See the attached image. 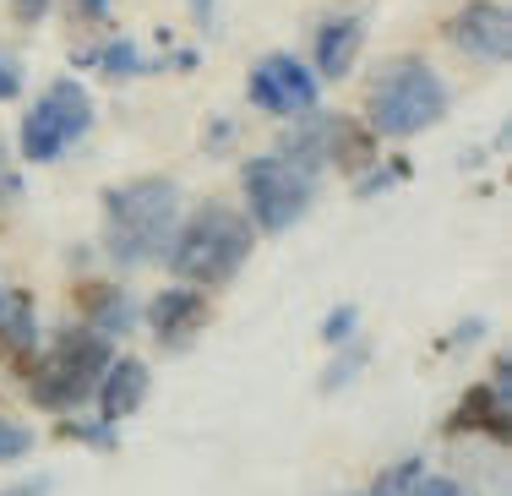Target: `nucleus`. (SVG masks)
Masks as SVG:
<instances>
[{"label": "nucleus", "instance_id": "f257e3e1", "mask_svg": "<svg viewBox=\"0 0 512 496\" xmlns=\"http://www.w3.org/2000/svg\"><path fill=\"white\" fill-rule=\"evenodd\" d=\"M180 229V186L175 180H126V186L104 191V251L120 268H142L169 251Z\"/></svg>", "mask_w": 512, "mask_h": 496}, {"label": "nucleus", "instance_id": "f03ea898", "mask_svg": "<svg viewBox=\"0 0 512 496\" xmlns=\"http://www.w3.org/2000/svg\"><path fill=\"white\" fill-rule=\"evenodd\" d=\"M251 257V224L240 219L229 202H202L197 213H191L186 224L175 229V240H169L164 262L175 278H186V284H229L240 268H246Z\"/></svg>", "mask_w": 512, "mask_h": 496}, {"label": "nucleus", "instance_id": "7ed1b4c3", "mask_svg": "<svg viewBox=\"0 0 512 496\" xmlns=\"http://www.w3.org/2000/svg\"><path fill=\"white\" fill-rule=\"evenodd\" d=\"M109 360H115L109 333L66 328V333H55V344L39 360L22 355V387H28V398L39 409H77L93 398V387H99Z\"/></svg>", "mask_w": 512, "mask_h": 496}, {"label": "nucleus", "instance_id": "20e7f679", "mask_svg": "<svg viewBox=\"0 0 512 496\" xmlns=\"http://www.w3.org/2000/svg\"><path fill=\"white\" fill-rule=\"evenodd\" d=\"M447 115V88L425 60L398 55L376 71L371 82V131L382 137H414V131H431Z\"/></svg>", "mask_w": 512, "mask_h": 496}, {"label": "nucleus", "instance_id": "39448f33", "mask_svg": "<svg viewBox=\"0 0 512 496\" xmlns=\"http://www.w3.org/2000/svg\"><path fill=\"white\" fill-rule=\"evenodd\" d=\"M246 208L256 229H267V235H284V229H295L300 219L311 213L316 202V175L289 159H278V153H262V159L246 164Z\"/></svg>", "mask_w": 512, "mask_h": 496}, {"label": "nucleus", "instance_id": "423d86ee", "mask_svg": "<svg viewBox=\"0 0 512 496\" xmlns=\"http://www.w3.org/2000/svg\"><path fill=\"white\" fill-rule=\"evenodd\" d=\"M93 126V99L82 82H55L50 93H44L39 104L28 110V120H22V159L28 164H50L66 142H77L82 131Z\"/></svg>", "mask_w": 512, "mask_h": 496}, {"label": "nucleus", "instance_id": "0eeeda50", "mask_svg": "<svg viewBox=\"0 0 512 496\" xmlns=\"http://www.w3.org/2000/svg\"><path fill=\"white\" fill-rule=\"evenodd\" d=\"M246 99L256 104V110H267V115L300 120V115L316 110V77L300 66V60H289V55H267L262 66L251 71Z\"/></svg>", "mask_w": 512, "mask_h": 496}, {"label": "nucleus", "instance_id": "6e6552de", "mask_svg": "<svg viewBox=\"0 0 512 496\" xmlns=\"http://www.w3.org/2000/svg\"><path fill=\"white\" fill-rule=\"evenodd\" d=\"M447 39H453L463 55L496 66V60H507V50H512V22L496 0H474V6H463L458 17L447 22Z\"/></svg>", "mask_w": 512, "mask_h": 496}, {"label": "nucleus", "instance_id": "1a4fd4ad", "mask_svg": "<svg viewBox=\"0 0 512 496\" xmlns=\"http://www.w3.org/2000/svg\"><path fill=\"white\" fill-rule=\"evenodd\" d=\"M507 398H512V366L502 360V366H496V382H480V387L463 393V404H458V415H453L447 431H491L496 442H507L512 437Z\"/></svg>", "mask_w": 512, "mask_h": 496}, {"label": "nucleus", "instance_id": "9d476101", "mask_svg": "<svg viewBox=\"0 0 512 496\" xmlns=\"http://www.w3.org/2000/svg\"><path fill=\"white\" fill-rule=\"evenodd\" d=\"M148 322H153V338L164 349H186L207 328V300L197 289H158L153 306H148Z\"/></svg>", "mask_w": 512, "mask_h": 496}, {"label": "nucleus", "instance_id": "9b49d317", "mask_svg": "<svg viewBox=\"0 0 512 496\" xmlns=\"http://www.w3.org/2000/svg\"><path fill=\"white\" fill-rule=\"evenodd\" d=\"M99 409H104V420L115 426V420H126V415H137L142 409V398H148V366L142 360H109L104 366V377H99Z\"/></svg>", "mask_w": 512, "mask_h": 496}, {"label": "nucleus", "instance_id": "f8f14e48", "mask_svg": "<svg viewBox=\"0 0 512 496\" xmlns=\"http://www.w3.org/2000/svg\"><path fill=\"white\" fill-rule=\"evenodd\" d=\"M360 44H365V22H360V17H333V22H322V33H316V71H322L327 82L349 77V71H355Z\"/></svg>", "mask_w": 512, "mask_h": 496}, {"label": "nucleus", "instance_id": "ddd939ff", "mask_svg": "<svg viewBox=\"0 0 512 496\" xmlns=\"http://www.w3.org/2000/svg\"><path fill=\"white\" fill-rule=\"evenodd\" d=\"M0 338H6L17 355H28V349L39 344V322H33L28 289H0Z\"/></svg>", "mask_w": 512, "mask_h": 496}, {"label": "nucleus", "instance_id": "4468645a", "mask_svg": "<svg viewBox=\"0 0 512 496\" xmlns=\"http://www.w3.org/2000/svg\"><path fill=\"white\" fill-rule=\"evenodd\" d=\"M82 306L93 311L88 328H99V333H126V328H131V300L120 295V289L93 284V289H82Z\"/></svg>", "mask_w": 512, "mask_h": 496}, {"label": "nucleus", "instance_id": "2eb2a0df", "mask_svg": "<svg viewBox=\"0 0 512 496\" xmlns=\"http://www.w3.org/2000/svg\"><path fill=\"white\" fill-rule=\"evenodd\" d=\"M33 447V431L28 426H17V420H0V464L6 458H22Z\"/></svg>", "mask_w": 512, "mask_h": 496}, {"label": "nucleus", "instance_id": "dca6fc26", "mask_svg": "<svg viewBox=\"0 0 512 496\" xmlns=\"http://www.w3.org/2000/svg\"><path fill=\"white\" fill-rule=\"evenodd\" d=\"M22 93V71H17V55L11 50H0V104L6 99H17Z\"/></svg>", "mask_w": 512, "mask_h": 496}, {"label": "nucleus", "instance_id": "f3484780", "mask_svg": "<svg viewBox=\"0 0 512 496\" xmlns=\"http://www.w3.org/2000/svg\"><path fill=\"white\" fill-rule=\"evenodd\" d=\"M349 328H355V306H338L333 317L322 322V338H327V344H344V338H349Z\"/></svg>", "mask_w": 512, "mask_h": 496}, {"label": "nucleus", "instance_id": "a211bd4d", "mask_svg": "<svg viewBox=\"0 0 512 496\" xmlns=\"http://www.w3.org/2000/svg\"><path fill=\"white\" fill-rule=\"evenodd\" d=\"M109 77H137V55H131V44H115V50L104 55Z\"/></svg>", "mask_w": 512, "mask_h": 496}, {"label": "nucleus", "instance_id": "6ab92c4d", "mask_svg": "<svg viewBox=\"0 0 512 496\" xmlns=\"http://www.w3.org/2000/svg\"><path fill=\"white\" fill-rule=\"evenodd\" d=\"M360 360H365L360 349H355V355H344V360H338V371H327V387H344L349 377H355V366H360Z\"/></svg>", "mask_w": 512, "mask_h": 496}, {"label": "nucleus", "instance_id": "aec40b11", "mask_svg": "<svg viewBox=\"0 0 512 496\" xmlns=\"http://www.w3.org/2000/svg\"><path fill=\"white\" fill-rule=\"evenodd\" d=\"M409 496H463L453 480H420V486H414Z\"/></svg>", "mask_w": 512, "mask_h": 496}, {"label": "nucleus", "instance_id": "412c9836", "mask_svg": "<svg viewBox=\"0 0 512 496\" xmlns=\"http://www.w3.org/2000/svg\"><path fill=\"white\" fill-rule=\"evenodd\" d=\"M44 491H50V480H28V486H11V491H0V496H44Z\"/></svg>", "mask_w": 512, "mask_h": 496}, {"label": "nucleus", "instance_id": "4be33fe9", "mask_svg": "<svg viewBox=\"0 0 512 496\" xmlns=\"http://www.w3.org/2000/svg\"><path fill=\"white\" fill-rule=\"evenodd\" d=\"M17 17H28V22L44 17V0H17Z\"/></svg>", "mask_w": 512, "mask_h": 496}, {"label": "nucleus", "instance_id": "5701e85b", "mask_svg": "<svg viewBox=\"0 0 512 496\" xmlns=\"http://www.w3.org/2000/svg\"><path fill=\"white\" fill-rule=\"evenodd\" d=\"M11 191H17V175H6V169H0V197H11Z\"/></svg>", "mask_w": 512, "mask_h": 496}]
</instances>
